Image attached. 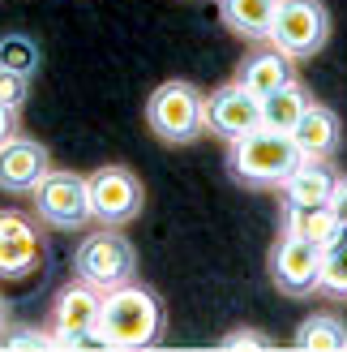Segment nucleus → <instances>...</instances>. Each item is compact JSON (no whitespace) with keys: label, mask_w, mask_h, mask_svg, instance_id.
Listing matches in <instances>:
<instances>
[{"label":"nucleus","mask_w":347,"mask_h":352,"mask_svg":"<svg viewBox=\"0 0 347 352\" xmlns=\"http://www.w3.org/2000/svg\"><path fill=\"white\" fill-rule=\"evenodd\" d=\"M159 336H163V301L146 284L129 279V284L103 292L99 322H95V344L99 348L137 352V348H154Z\"/></svg>","instance_id":"f257e3e1"},{"label":"nucleus","mask_w":347,"mask_h":352,"mask_svg":"<svg viewBox=\"0 0 347 352\" xmlns=\"http://www.w3.org/2000/svg\"><path fill=\"white\" fill-rule=\"evenodd\" d=\"M228 172L236 185L245 189H283V181L304 164L300 146L291 142V133H274V129H253L240 142H228Z\"/></svg>","instance_id":"f03ea898"},{"label":"nucleus","mask_w":347,"mask_h":352,"mask_svg":"<svg viewBox=\"0 0 347 352\" xmlns=\"http://www.w3.org/2000/svg\"><path fill=\"white\" fill-rule=\"evenodd\" d=\"M146 129L167 146H189L206 133V95L193 82H159L146 99Z\"/></svg>","instance_id":"7ed1b4c3"},{"label":"nucleus","mask_w":347,"mask_h":352,"mask_svg":"<svg viewBox=\"0 0 347 352\" xmlns=\"http://www.w3.org/2000/svg\"><path fill=\"white\" fill-rule=\"evenodd\" d=\"M73 275L95 284L99 292L120 288L137 279V250L133 241L120 232V228H99V232H86L73 250Z\"/></svg>","instance_id":"20e7f679"},{"label":"nucleus","mask_w":347,"mask_h":352,"mask_svg":"<svg viewBox=\"0 0 347 352\" xmlns=\"http://www.w3.org/2000/svg\"><path fill=\"white\" fill-rule=\"evenodd\" d=\"M266 43L279 47L291 60H313L331 43V9H326V0H279Z\"/></svg>","instance_id":"39448f33"},{"label":"nucleus","mask_w":347,"mask_h":352,"mask_svg":"<svg viewBox=\"0 0 347 352\" xmlns=\"http://www.w3.org/2000/svg\"><path fill=\"white\" fill-rule=\"evenodd\" d=\"M34 215L51 232H82L91 219V189H86V176L73 168H51L39 185L30 189Z\"/></svg>","instance_id":"423d86ee"},{"label":"nucleus","mask_w":347,"mask_h":352,"mask_svg":"<svg viewBox=\"0 0 347 352\" xmlns=\"http://www.w3.org/2000/svg\"><path fill=\"white\" fill-rule=\"evenodd\" d=\"M91 189V219L95 228H129L146 206V189L137 181V172L125 164H103L86 176Z\"/></svg>","instance_id":"0eeeda50"},{"label":"nucleus","mask_w":347,"mask_h":352,"mask_svg":"<svg viewBox=\"0 0 347 352\" xmlns=\"http://www.w3.org/2000/svg\"><path fill=\"white\" fill-rule=\"evenodd\" d=\"M322 267H326V250L296 232H283L270 250V284L291 301L322 292Z\"/></svg>","instance_id":"6e6552de"},{"label":"nucleus","mask_w":347,"mask_h":352,"mask_svg":"<svg viewBox=\"0 0 347 352\" xmlns=\"http://www.w3.org/2000/svg\"><path fill=\"white\" fill-rule=\"evenodd\" d=\"M43 267V223L39 215L5 206L0 210V279H26Z\"/></svg>","instance_id":"1a4fd4ad"},{"label":"nucleus","mask_w":347,"mask_h":352,"mask_svg":"<svg viewBox=\"0 0 347 352\" xmlns=\"http://www.w3.org/2000/svg\"><path fill=\"white\" fill-rule=\"evenodd\" d=\"M206 129L223 142H240L245 133L262 129V99H257L245 82H228L206 95Z\"/></svg>","instance_id":"9d476101"},{"label":"nucleus","mask_w":347,"mask_h":352,"mask_svg":"<svg viewBox=\"0 0 347 352\" xmlns=\"http://www.w3.org/2000/svg\"><path fill=\"white\" fill-rule=\"evenodd\" d=\"M99 305H103V292L86 279H73L56 292L51 301V336H56V348H77L86 344V336H95V322H99Z\"/></svg>","instance_id":"9b49d317"},{"label":"nucleus","mask_w":347,"mask_h":352,"mask_svg":"<svg viewBox=\"0 0 347 352\" xmlns=\"http://www.w3.org/2000/svg\"><path fill=\"white\" fill-rule=\"evenodd\" d=\"M51 172V155L39 138L30 133H13L9 142H0V193L22 198Z\"/></svg>","instance_id":"f8f14e48"},{"label":"nucleus","mask_w":347,"mask_h":352,"mask_svg":"<svg viewBox=\"0 0 347 352\" xmlns=\"http://www.w3.org/2000/svg\"><path fill=\"white\" fill-rule=\"evenodd\" d=\"M291 142L300 146L304 160H335L339 146H343V120H339V112L313 99L304 108V116L296 120V129H291Z\"/></svg>","instance_id":"ddd939ff"},{"label":"nucleus","mask_w":347,"mask_h":352,"mask_svg":"<svg viewBox=\"0 0 347 352\" xmlns=\"http://www.w3.org/2000/svg\"><path fill=\"white\" fill-rule=\"evenodd\" d=\"M339 172L331 160H304L296 172L283 181V206H331Z\"/></svg>","instance_id":"4468645a"},{"label":"nucleus","mask_w":347,"mask_h":352,"mask_svg":"<svg viewBox=\"0 0 347 352\" xmlns=\"http://www.w3.org/2000/svg\"><path fill=\"white\" fill-rule=\"evenodd\" d=\"M291 78H296V60L283 56L279 47H262V52H253V56L236 69V82H245L257 99L270 95V91H279V86H287Z\"/></svg>","instance_id":"2eb2a0df"},{"label":"nucleus","mask_w":347,"mask_h":352,"mask_svg":"<svg viewBox=\"0 0 347 352\" xmlns=\"http://www.w3.org/2000/svg\"><path fill=\"white\" fill-rule=\"evenodd\" d=\"M274 5H279V0H219V17L236 39L266 43L270 22H274Z\"/></svg>","instance_id":"dca6fc26"},{"label":"nucleus","mask_w":347,"mask_h":352,"mask_svg":"<svg viewBox=\"0 0 347 352\" xmlns=\"http://www.w3.org/2000/svg\"><path fill=\"white\" fill-rule=\"evenodd\" d=\"M313 103V95H309V86L300 78H291L287 86H279V91L262 95V129H274V133H291L296 129V120L304 116V108Z\"/></svg>","instance_id":"f3484780"},{"label":"nucleus","mask_w":347,"mask_h":352,"mask_svg":"<svg viewBox=\"0 0 347 352\" xmlns=\"http://www.w3.org/2000/svg\"><path fill=\"white\" fill-rule=\"evenodd\" d=\"M339 219H335V210L331 206H283V232H296L304 241H313V245H331L339 236Z\"/></svg>","instance_id":"a211bd4d"},{"label":"nucleus","mask_w":347,"mask_h":352,"mask_svg":"<svg viewBox=\"0 0 347 352\" xmlns=\"http://www.w3.org/2000/svg\"><path fill=\"white\" fill-rule=\"evenodd\" d=\"M291 344L300 352H339V348H347V322L339 314H313V318H304L296 327Z\"/></svg>","instance_id":"6ab92c4d"},{"label":"nucleus","mask_w":347,"mask_h":352,"mask_svg":"<svg viewBox=\"0 0 347 352\" xmlns=\"http://www.w3.org/2000/svg\"><path fill=\"white\" fill-rule=\"evenodd\" d=\"M39 43L30 39V34H5L0 39V69H9V74H22V78H34L39 74Z\"/></svg>","instance_id":"aec40b11"},{"label":"nucleus","mask_w":347,"mask_h":352,"mask_svg":"<svg viewBox=\"0 0 347 352\" xmlns=\"http://www.w3.org/2000/svg\"><path fill=\"white\" fill-rule=\"evenodd\" d=\"M322 292H331V296H347V228H339V236L326 245Z\"/></svg>","instance_id":"412c9836"},{"label":"nucleus","mask_w":347,"mask_h":352,"mask_svg":"<svg viewBox=\"0 0 347 352\" xmlns=\"http://www.w3.org/2000/svg\"><path fill=\"white\" fill-rule=\"evenodd\" d=\"M26 99H30V78L0 69V103H9L13 112H22V108H26Z\"/></svg>","instance_id":"4be33fe9"},{"label":"nucleus","mask_w":347,"mask_h":352,"mask_svg":"<svg viewBox=\"0 0 347 352\" xmlns=\"http://www.w3.org/2000/svg\"><path fill=\"white\" fill-rule=\"evenodd\" d=\"M5 348H56V336L43 327H22L13 336H5Z\"/></svg>","instance_id":"5701e85b"},{"label":"nucleus","mask_w":347,"mask_h":352,"mask_svg":"<svg viewBox=\"0 0 347 352\" xmlns=\"http://www.w3.org/2000/svg\"><path fill=\"white\" fill-rule=\"evenodd\" d=\"M219 348H270V340H262V336H257V331H232V336L228 340H219Z\"/></svg>","instance_id":"b1692460"},{"label":"nucleus","mask_w":347,"mask_h":352,"mask_svg":"<svg viewBox=\"0 0 347 352\" xmlns=\"http://www.w3.org/2000/svg\"><path fill=\"white\" fill-rule=\"evenodd\" d=\"M331 210H335V219L347 228V176H339V181H335V193H331Z\"/></svg>","instance_id":"393cba45"},{"label":"nucleus","mask_w":347,"mask_h":352,"mask_svg":"<svg viewBox=\"0 0 347 352\" xmlns=\"http://www.w3.org/2000/svg\"><path fill=\"white\" fill-rule=\"evenodd\" d=\"M17 116L22 112H13L9 103H0V142H9V138L17 133Z\"/></svg>","instance_id":"a878e982"},{"label":"nucleus","mask_w":347,"mask_h":352,"mask_svg":"<svg viewBox=\"0 0 347 352\" xmlns=\"http://www.w3.org/2000/svg\"><path fill=\"white\" fill-rule=\"evenodd\" d=\"M5 327H9V305H5V296H0V336H5Z\"/></svg>","instance_id":"bb28decb"}]
</instances>
